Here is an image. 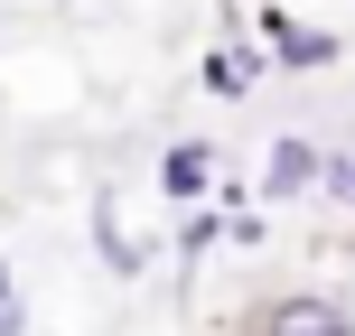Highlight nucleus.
<instances>
[{
	"mask_svg": "<svg viewBox=\"0 0 355 336\" xmlns=\"http://www.w3.org/2000/svg\"><path fill=\"white\" fill-rule=\"evenodd\" d=\"M262 75H271V56H262V37H252V19H243V0H225V19H215V37H206V56H196V85H206L215 103H243V94H262Z\"/></svg>",
	"mask_w": 355,
	"mask_h": 336,
	"instance_id": "f257e3e1",
	"label": "nucleus"
},
{
	"mask_svg": "<svg viewBox=\"0 0 355 336\" xmlns=\"http://www.w3.org/2000/svg\"><path fill=\"white\" fill-rule=\"evenodd\" d=\"M234 336H355V308L337 290H262V299H243Z\"/></svg>",
	"mask_w": 355,
	"mask_h": 336,
	"instance_id": "f03ea898",
	"label": "nucleus"
},
{
	"mask_svg": "<svg viewBox=\"0 0 355 336\" xmlns=\"http://www.w3.org/2000/svg\"><path fill=\"white\" fill-rule=\"evenodd\" d=\"M252 37H262L271 75H327V66L346 56V37L318 28V19H300L290 0H262V10H252Z\"/></svg>",
	"mask_w": 355,
	"mask_h": 336,
	"instance_id": "7ed1b4c3",
	"label": "nucleus"
},
{
	"mask_svg": "<svg viewBox=\"0 0 355 336\" xmlns=\"http://www.w3.org/2000/svg\"><path fill=\"white\" fill-rule=\"evenodd\" d=\"M318 168H327V141H318V131H271L252 196H262L271 215H290V206H318Z\"/></svg>",
	"mask_w": 355,
	"mask_h": 336,
	"instance_id": "20e7f679",
	"label": "nucleus"
},
{
	"mask_svg": "<svg viewBox=\"0 0 355 336\" xmlns=\"http://www.w3.org/2000/svg\"><path fill=\"white\" fill-rule=\"evenodd\" d=\"M150 187H159V206H206L215 187H225V150H215V131H178L159 150V168H150Z\"/></svg>",
	"mask_w": 355,
	"mask_h": 336,
	"instance_id": "39448f33",
	"label": "nucleus"
},
{
	"mask_svg": "<svg viewBox=\"0 0 355 336\" xmlns=\"http://www.w3.org/2000/svg\"><path fill=\"white\" fill-rule=\"evenodd\" d=\"M85 224H94V252H103V271H112V281H141V271H150V252H159V243H150V224L131 233V206H122V187H94Z\"/></svg>",
	"mask_w": 355,
	"mask_h": 336,
	"instance_id": "423d86ee",
	"label": "nucleus"
},
{
	"mask_svg": "<svg viewBox=\"0 0 355 336\" xmlns=\"http://www.w3.org/2000/svg\"><path fill=\"white\" fill-rule=\"evenodd\" d=\"M215 243H225V206L206 196V206H187V215H178V271H196Z\"/></svg>",
	"mask_w": 355,
	"mask_h": 336,
	"instance_id": "0eeeda50",
	"label": "nucleus"
},
{
	"mask_svg": "<svg viewBox=\"0 0 355 336\" xmlns=\"http://www.w3.org/2000/svg\"><path fill=\"white\" fill-rule=\"evenodd\" d=\"M318 206L355 224V141H327V168H318Z\"/></svg>",
	"mask_w": 355,
	"mask_h": 336,
	"instance_id": "6e6552de",
	"label": "nucleus"
},
{
	"mask_svg": "<svg viewBox=\"0 0 355 336\" xmlns=\"http://www.w3.org/2000/svg\"><path fill=\"white\" fill-rule=\"evenodd\" d=\"M0 336H28V290H10V299H0Z\"/></svg>",
	"mask_w": 355,
	"mask_h": 336,
	"instance_id": "1a4fd4ad",
	"label": "nucleus"
},
{
	"mask_svg": "<svg viewBox=\"0 0 355 336\" xmlns=\"http://www.w3.org/2000/svg\"><path fill=\"white\" fill-rule=\"evenodd\" d=\"M10 290H19V271H10V262H0V299H10Z\"/></svg>",
	"mask_w": 355,
	"mask_h": 336,
	"instance_id": "9d476101",
	"label": "nucleus"
}]
</instances>
